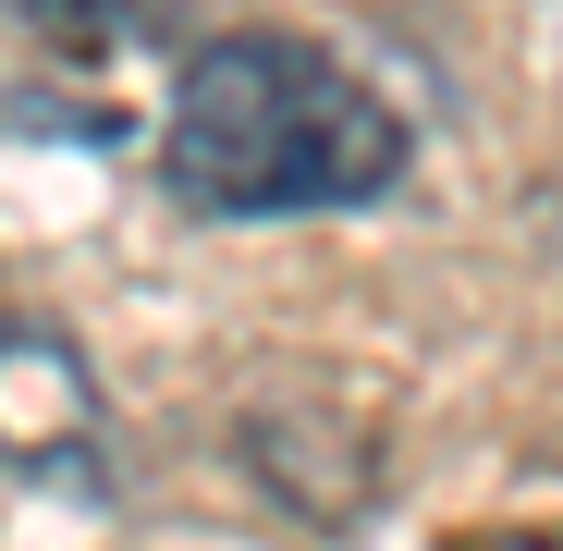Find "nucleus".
Returning <instances> with one entry per match:
<instances>
[{
  "label": "nucleus",
  "mask_w": 563,
  "mask_h": 551,
  "mask_svg": "<svg viewBox=\"0 0 563 551\" xmlns=\"http://www.w3.org/2000/svg\"><path fill=\"white\" fill-rule=\"evenodd\" d=\"M405 159H417V123L307 37H209L159 111V184L209 221L367 209L405 184Z\"/></svg>",
  "instance_id": "obj_1"
},
{
  "label": "nucleus",
  "mask_w": 563,
  "mask_h": 551,
  "mask_svg": "<svg viewBox=\"0 0 563 551\" xmlns=\"http://www.w3.org/2000/svg\"><path fill=\"white\" fill-rule=\"evenodd\" d=\"M453 551H563V539H453Z\"/></svg>",
  "instance_id": "obj_4"
},
{
  "label": "nucleus",
  "mask_w": 563,
  "mask_h": 551,
  "mask_svg": "<svg viewBox=\"0 0 563 551\" xmlns=\"http://www.w3.org/2000/svg\"><path fill=\"white\" fill-rule=\"evenodd\" d=\"M49 25V74H111L123 49L172 37V0H25V37Z\"/></svg>",
  "instance_id": "obj_3"
},
{
  "label": "nucleus",
  "mask_w": 563,
  "mask_h": 551,
  "mask_svg": "<svg viewBox=\"0 0 563 551\" xmlns=\"http://www.w3.org/2000/svg\"><path fill=\"white\" fill-rule=\"evenodd\" d=\"M0 453H13V503H99V381L49 319L0 331Z\"/></svg>",
  "instance_id": "obj_2"
}]
</instances>
